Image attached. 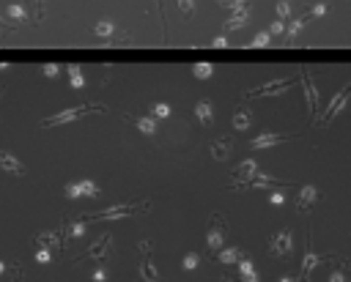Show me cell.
Listing matches in <instances>:
<instances>
[{"label":"cell","instance_id":"6da1fadb","mask_svg":"<svg viewBox=\"0 0 351 282\" xmlns=\"http://www.w3.org/2000/svg\"><path fill=\"white\" fill-rule=\"evenodd\" d=\"M93 110H104V107H99V104H80V107H69V110H63V112H55V115L44 118V120H42V126H63V124H72V120L83 118V115H88V112H93Z\"/></svg>","mask_w":351,"mask_h":282},{"label":"cell","instance_id":"7a4b0ae2","mask_svg":"<svg viewBox=\"0 0 351 282\" xmlns=\"http://www.w3.org/2000/svg\"><path fill=\"white\" fill-rule=\"evenodd\" d=\"M66 197L77 200V197H99V184L93 181H77V184H66Z\"/></svg>","mask_w":351,"mask_h":282},{"label":"cell","instance_id":"3957f363","mask_svg":"<svg viewBox=\"0 0 351 282\" xmlns=\"http://www.w3.org/2000/svg\"><path fill=\"white\" fill-rule=\"evenodd\" d=\"M143 208V203H124V206H110V208H104V211H99V214H91L88 219H116V217H129V214L134 211H140Z\"/></svg>","mask_w":351,"mask_h":282},{"label":"cell","instance_id":"277c9868","mask_svg":"<svg viewBox=\"0 0 351 282\" xmlns=\"http://www.w3.org/2000/svg\"><path fill=\"white\" fill-rule=\"evenodd\" d=\"M302 83H305V96H307L310 118L315 120V112H319V88H315V83H313V77H310L307 69H302Z\"/></svg>","mask_w":351,"mask_h":282},{"label":"cell","instance_id":"5b68a950","mask_svg":"<svg viewBox=\"0 0 351 282\" xmlns=\"http://www.w3.org/2000/svg\"><path fill=\"white\" fill-rule=\"evenodd\" d=\"M348 99H351V79L346 83V88H343L340 93H335V99H332V104H329V110H327V115H324V124H329L337 112L340 110H346V104H348Z\"/></svg>","mask_w":351,"mask_h":282},{"label":"cell","instance_id":"8992f818","mask_svg":"<svg viewBox=\"0 0 351 282\" xmlns=\"http://www.w3.org/2000/svg\"><path fill=\"white\" fill-rule=\"evenodd\" d=\"M286 134H274V132H269V134H258V137H253V143H250V148H255V151H261V148H269V145H277V143H286Z\"/></svg>","mask_w":351,"mask_h":282},{"label":"cell","instance_id":"52a82bcc","mask_svg":"<svg viewBox=\"0 0 351 282\" xmlns=\"http://www.w3.org/2000/svg\"><path fill=\"white\" fill-rule=\"evenodd\" d=\"M0 167H3L6 173H11V176H25V165L6 151H0Z\"/></svg>","mask_w":351,"mask_h":282},{"label":"cell","instance_id":"ba28073f","mask_svg":"<svg viewBox=\"0 0 351 282\" xmlns=\"http://www.w3.org/2000/svg\"><path fill=\"white\" fill-rule=\"evenodd\" d=\"M291 247H294V241H291V230H283L280 236H274V238H272L269 250L277 252V255H288V252H291Z\"/></svg>","mask_w":351,"mask_h":282},{"label":"cell","instance_id":"9c48e42d","mask_svg":"<svg viewBox=\"0 0 351 282\" xmlns=\"http://www.w3.org/2000/svg\"><path fill=\"white\" fill-rule=\"evenodd\" d=\"M291 83H294L291 77H280V79H274V83H266L261 91L250 93V96H272V93H283V91H286V85H291Z\"/></svg>","mask_w":351,"mask_h":282},{"label":"cell","instance_id":"30bf717a","mask_svg":"<svg viewBox=\"0 0 351 282\" xmlns=\"http://www.w3.org/2000/svg\"><path fill=\"white\" fill-rule=\"evenodd\" d=\"M315 200H319V189H315L313 184H305L299 189V200H296V206H299V208H310Z\"/></svg>","mask_w":351,"mask_h":282},{"label":"cell","instance_id":"8fae6325","mask_svg":"<svg viewBox=\"0 0 351 282\" xmlns=\"http://www.w3.org/2000/svg\"><path fill=\"white\" fill-rule=\"evenodd\" d=\"M247 17H250V9L244 6V9H239L236 14H231V19L225 22V28H228V30H241V28L247 25Z\"/></svg>","mask_w":351,"mask_h":282},{"label":"cell","instance_id":"7c38bea8","mask_svg":"<svg viewBox=\"0 0 351 282\" xmlns=\"http://www.w3.org/2000/svg\"><path fill=\"white\" fill-rule=\"evenodd\" d=\"M195 115H198V120L203 126H208L214 120V107H212V102H198V104H195Z\"/></svg>","mask_w":351,"mask_h":282},{"label":"cell","instance_id":"4fadbf2b","mask_svg":"<svg viewBox=\"0 0 351 282\" xmlns=\"http://www.w3.org/2000/svg\"><path fill=\"white\" fill-rule=\"evenodd\" d=\"M66 71H69V85L74 91H80V88H85V77H83V66H77V63H72V66H66Z\"/></svg>","mask_w":351,"mask_h":282},{"label":"cell","instance_id":"5bb4252c","mask_svg":"<svg viewBox=\"0 0 351 282\" xmlns=\"http://www.w3.org/2000/svg\"><path fill=\"white\" fill-rule=\"evenodd\" d=\"M255 173H258V165L253 162V159H247V162H241L239 165V173H236V181H253L255 178Z\"/></svg>","mask_w":351,"mask_h":282},{"label":"cell","instance_id":"9a60e30c","mask_svg":"<svg viewBox=\"0 0 351 282\" xmlns=\"http://www.w3.org/2000/svg\"><path fill=\"white\" fill-rule=\"evenodd\" d=\"M206 244L212 247V250H220V247H222V222H220V219H217V225H214L212 230H208Z\"/></svg>","mask_w":351,"mask_h":282},{"label":"cell","instance_id":"2e32d148","mask_svg":"<svg viewBox=\"0 0 351 282\" xmlns=\"http://www.w3.org/2000/svg\"><path fill=\"white\" fill-rule=\"evenodd\" d=\"M132 120H134V126H137V132H143V134H157V124H154V118L140 115V118H132Z\"/></svg>","mask_w":351,"mask_h":282},{"label":"cell","instance_id":"e0dca14e","mask_svg":"<svg viewBox=\"0 0 351 282\" xmlns=\"http://www.w3.org/2000/svg\"><path fill=\"white\" fill-rule=\"evenodd\" d=\"M212 74H214V66L206 63V60H203V63H195V66H192V77H195V79H208Z\"/></svg>","mask_w":351,"mask_h":282},{"label":"cell","instance_id":"ac0fdd59","mask_svg":"<svg viewBox=\"0 0 351 282\" xmlns=\"http://www.w3.org/2000/svg\"><path fill=\"white\" fill-rule=\"evenodd\" d=\"M93 33H96V36H102V38H110L113 33H116V22H110V19H102V22L93 28Z\"/></svg>","mask_w":351,"mask_h":282},{"label":"cell","instance_id":"d6986e66","mask_svg":"<svg viewBox=\"0 0 351 282\" xmlns=\"http://www.w3.org/2000/svg\"><path fill=\"white\" fill-rule=\"evenodd\" d=\"M239 271H241V277H244L247 282H258V277H255V268H253V263H250V260L239 258Z\"/></svg>","mask_w":351,"mask_h":282},{"label":"cell","instance_id":"ffe728a7","mask_svg":"<svg viewBox=\"0 0 351 282\" xmlns=\"http://www.w3.org/2000/svg\"><path fill=\"white\" fill-rule=\"evenodd\" d=\"M302 28H305V19H291V25L286 28V44H291Z\"/></svg>","mask_w":351,"mask_h":282},{"label":"cell","instance_id":"44dd1931","mask_svg":"<svg viewBox=\"0 0 351 282\" xmlns=\"http://www.w3.org/2000/svg\"><path fill=\"white\" fill-rule=\"evenodd\" d=\"M239 258H241V252L239 250H222L220 252V263H225V266H231V263H239Z\"/></svg>","mask_w":351,"mask_h":282},{"label":"cell","instance_id":"7402d4cb","mask_svg":"<svg viewBox=\"0 0 351 282\" xmlns=\"http://www.w3.org/2000/svg\"><path fill=\"white\" fill-rule=\"evenodd\" d=\"M269 44H272V33H269V30L255 33L253 42H250V47H258V50H261V47H269Z\"/></svg>","mask_w":351,"mask_h":282},{"label":"cell","instance_id":"603a6c76","mask_svg":"<svg viewBox=\"0 0 351 282\" xmlns=\"http://www.w3.org/2000/svg\"><path fill=\"white\" fill-rule=\"evenodd\" d=\"M319 266V258H315L313 247H307V255H305V263H302V268H305V277H310V271Z\"/></svg>","mask_w":351,"mask_h":282},{"label":"cell","instance_id":"cb8c5ba5","mask_svg":"<svg viewBox=\"0 0 351 282\" xmlns=\"http://www.w3.org/2000/svg\"><path fill=\"white\" fill-rule=\"evenodd\" d=\"M250 124H253V120H250L247 112H236V115H233V129H236V132L250 129Z\"/></svg>","mask_w":351,"mask_h":282},{"label":"cell","instance_id":"d4e9b609","mask_svg":"<svg viewBox=\"0 0 351 282\" xmlns=\"http://www.w3.org/2000/svg\"><path fill=\"white\" fill-rule=\"evenodd\" d=\"M9 17H11V19H17V22H25V17H28V14H25V6L11 3V6H9Z\"/></svg>","mask_w":351,"mask_h":282},{"label":"cell","instance_id":"484cf974","mask_svg":"<svg viewBox=\"0 0 351 282\" xmlns=\"http://www.w3.org/2000/svg\"><path fill=\"white\" fill-rule=\"evenodd\" d=\"M143 274H146V279H151V282H159V274H157V268H154L151 260H146L143 263Z\"/></svg>","mask_w":351,"mask_h":282},{"label":"cell","instance_id":"4316f807","mask_svg":"<svg viewBox=\"0 0 351 282\" xmlns=\"http://www.w3.org/2000/svg\"><path fill=\"white\" fill-rule=\"evenodd\" d=\"M167 115H170V104H167V102L154 104V118H167Z\"/></svg>","mask_w":351,"mask_h":282},{"label":"cell","instance_id":"83f0119b","mask_svg":"<svg viewBox=\"0 0 351 282\" xmlns=\"http://www.w3.org/2000/svg\"><path fill=\"white\" fill-rule=\"evenodd\" d=\"M198 263H200V258H198V255H187V258H184V263H181V266H184V271H192V268H198Z\"/></svg>","mask_w":351,"mask_h":282},{"label":"cell","instance_id":"f1b7e54d","mask_svg":"<svg viewBox=\"0 0 351 282\" xmlns=\"http://www.w3.org/2000/svg\"><path fill=\"white\" fill-rule=\"evenodd\" d=\"M58 71H60V69H58V63H44V66H42V74H44V77H50V79H52V77H58Z\"/></svg>","mask_w":351,"mask_h":282},{"label":"cell","instance_id":"f546056e","mask_svg":"<svg viewBox=\"0 0 351 282\" xmlns=\"http://www.w3.org/2000/svg\"><path fill=\"white\" fill-rule=\"evenodd\" d=\"M269 203H272V206H283V203H286V194H283V192H269Z\"/></svg>","mask_w":351,"mask_h":282},{"label":"cell","instance_id":"4dcf8cb0","mask_svg":"<svg viewBox=\"0 0 351 282\" xmlns=\"http://www.w3.org/2000/svg\"><path fill=\"white\" fill-rule=\"evenodd\" d=\"M283 30H286V22H283V19H274V22L269 25V33H274V36H280Z\"/></svg>","mask_w":351,"mask_h":282},{"label":"cell","instance_id":"1f68e13d","mask_svg":"<svg viewBox=\"0 0 351 282\" xmlns=\"http://www.w3.org/2000/svg\"><path fill=\"white\" fill-rule=\"evenodd\" d=\"M222 6H228V9H233V11H239V9H244V0H220Z\"/></svg>","mask_w":351,"mask_h":282},{"label":"cell","instance_id":"d6a6232c","mask_svg":"<svg viewBox=\"0 0 351 282\" xmlns=\"http://www.w3.org/2000/svg\"><path fill=\"white\" fill-rule=\"evenodd\" d=\"M277 14H280L283 19H288V17H291V9H288V3H286V0H280V3H277Z\"/></svg>","mask_w":351,"mask_h":282},{"label":"cell","instance_id":"836d02e7","mask_svg":"<svg viewBox=\"0 0 351 282\" xmlns=\"http://www.w3.org/2000/svg\"><path fill=\"white\" fill-rule=\"evenodd\" d=\"M179 9H181V14H192L195 3H192V0H179Z\"/></svg>","mask_w":351,"mask_h":282},{"label":"cell","instance_id":"e575fe53","mask_svg":"<svg viewBox=\"0 0 351 282\" xmlns=\"http://www.w3.org/2000/svg\"><path fill=\"white\" fill-rule=\"evenodd\" d=\"M72 236H74V238H83V236H85V222H77V225H74V227H72Z\"/></svg>","mask_w":351,"mask_h":282},{"label":"cell","instance_id":"d590c367","mask_svg":"<svg viewBox=\"0 0 351 282\" xmlns=\"http://www.w3.org/2000/svg\"><path fill=\"white\" fill-rule=\"evenodd\" d=\"M36 260H39V263H50V260H52L50 250H39V252H36Z\"/></svg>","mask_w":351,"mask_h":282},{"label":"cell","instance_id":"8d00e7d4","mask_svg":"<svg viewBox=\"0 0 351 282\" xmlns=\"http://www.w3.org/2000/svg\"><path fill=\"white\" fill-rule=\"evenodd\" d=\"M225 145L228 143H217V145H214V159H225Z\"/></svg>","mask_w":351,"mask_h":282},{"label":"cell","instance_id":"74e56055","mask_svg":"<svg viewBox=\"0 0 351 282\" xmlns=\"http://www.w3.org/2000/svg\"><path fill=\"white\" fill-rule=\"evenodd\" d=\"M212 47H217V50H222V47H228V38H225V36H217V38H212Z\"/></svg>","mask_w":351,"mask_h":282},{"label":"cell","instance_id":"f35d334b","mask_svg":"<svg viewBox=\"0 0 351 282\" xmlns=\"http://www.w3.org/2000/svg\"><path fill=\"white\" fill-rule=\"evenodd\" d=\"M324 14H327V6H324V3L313 6V17H324Z\"/></svg>","mask_w":351,"mask_h":282},{"label":"cell","instance_id":"ab89813d","mask_svg":"<svg viewBox=\"0 0 351 282\" xmlns=\"http://www.w3.org/2000/svg\"><path fill=\"white\" fill-rule=\"evenodd\" d=\"M93 282H107V274L102 271V268H96V271H93Z\"/></svg>","mask_w":351,"mask_h":282},{"label":"cell","instance_id":"60d3db41","mask_svg":"<svg viewBox=\"0 0 351 282\" xmlns=\"http://www.w3.org/2000/svg\"><path fill=\"white\" fill-rule=\"evenodd\" d=\"M329 282H346V277H343L340 271H332V277H329Z\"/></svg>","mask_w":351,"mask_h":282},{"label":"cell","instance_id":"b9f144b4","mask_svg":"<svg viewBox=\"0 0 351 282\" xmlns=\"http://www.w3.org/2000/svg\"><path fill=\"white\" fill-rule=\"evenodd\" d=\"M14 282H22V268H17V279Z\"/></svg>","mask_w":351,"mask_h":282},{"label":"cell","instance_id":"7bdbcfd3","mask_svg":"<svg viewBox=\"0 0 351 282\" xmlns=\"http://www.w3.org/2000/svg\"><path fill=\"white\" fill-rule=\"evenodd\" d=\"M6 271V263H3V260H0V274H3Z\"/></svg>","mask_w":351,"mask_h":282},{"label":"cell","instance_id":"ee69618b","mask_svg":"<svg viewBox=\"0 0 351 282\" xmlns=\"http://www.w3.org/2000/svg\"><path fill=\"white\" fill-rule=\"evenodd\" d=\"M6 69H9V63H0V71H6Z\"/></svg>","mask_w":351,"mask_h":282},{"label":"cell","instance_id":"f6af8a7d","mask_svg":"<svg viewBox=\"0 0 351 282\" xmlns=\"http://www.w3.org/2000/svg\"><path fill=\"white\" fill-rule=\"evenodd\" d=\"M280 282H294V279H291V277H283V279H280Z\"/></svg>","mask_w":351,"mask_h":282},{"label":"cell","instance_id":"bcb514c9","mask_svg":"<svg viewBox=\"0 0 351 282\" xmlns=\"http://www.w3.org/2000/svg\"><path fill=\"white\" fill-rule=\"evenodd\" d=\"M0 30H6V22H3V19H0Z\"/></svg>","mask_w":351,"mask_h":282},{"label":"cell","instance_id":"7dc6e473","mask_svg":"<svg viewBox=\"0 0 351 282\" xmlns=\"http://www.w3.org/2000/svg\"><path fill=\"white\" fill-rule=\"evenodd\" d=\"M36 6H39V9H42V6H44V0H36Z\"/></svg>","mask_w":351,"mask_h":282}]
</instances>
